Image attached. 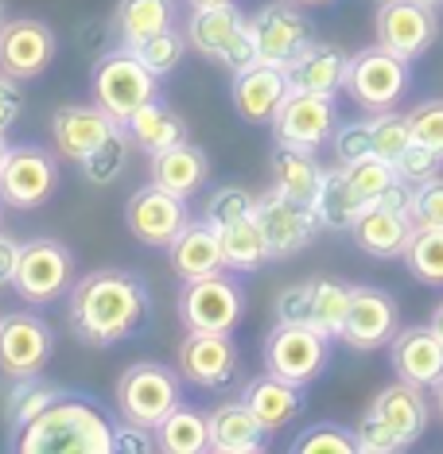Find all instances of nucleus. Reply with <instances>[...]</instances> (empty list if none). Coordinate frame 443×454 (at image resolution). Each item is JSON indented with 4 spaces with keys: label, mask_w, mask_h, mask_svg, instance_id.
Returning a JSON list of instances; mask_svg holds the SVG:
<instances>
[{
    "label": "nucleus",
    "mask_w": 443,
    "mask_h": 454,
    "mask_svg": "<svg viewBox=\"0 0 443 454\" xmlns=\"http://www.w3.org/2000/svg\"><path fill=\"white\" fill-rule=\"evenodd\" d=\"M412 199H416V187H412V183H405V179L397 175V183H393V187H389L385 194H381L377 206H385V210H397V214H408Z\"/></svg>",
    "instance_id": "obj_53"
},
{
    "label": "nucleus",
    "mask_w": 443,
    "mask_h": 454,
    "mask_svg": "<svg viewBox=\"0 0 443 454\" xmlns=\"http://www.w3.org/2000/svg\"><path fill=\"white\" fill-rule=\"evenodd\" d=\"M428 326L436 330V338L443 342V303H436V311H431V318H428Z\"/></svg>",
    "instance_id": "obj_55"
},
{
    "label": "nucleus",
    "mask_w": 443,
    "mask_h": 454,
    "mask_svg": "<svg viewBox=\"0 0 443 454\" xmlns=\"http://www.w3.org/2000/svg\"><path fill=\"white\" fill-rule=\"evenodd\" d=\"M206 423H210V450H218V454L265 450V435L269 431L261 427V419L253 416L245 400H225L214 411H206Z\"/></svg>",
    "instance_id": "obj_27"
},
{
    "label": "nucleus",
    "mask_w": 443,
    "mask_h": 454,
    "mask_svg": "<svg viewBox=\"0 0 443 454\" xmlns=\"http://www.w3.org/2000/svg\"><path fill=\"white\" fill-rule=\"evenodd\" d=\"M183 377L179 369L160 365V361H137L117 377V408L121 419L140 423V427H156L168 411L179 404Z\"/></svg>",
    "instance_id": "obj_7"
},
{
    "label": "nucleus",
    "mask_w": 443,
    "mask_h": 454,
    "mask_svg": "<svg viewBox=\"0 0 443 454\" xmlns=\"http://www.w3.org/2000/svg\"><path fill=\"white\" fill-rule=\"evenodd\" d=\"M412 82V70H408V59L393 55L389 47H362L350 55V67H346V94L358 109H366L369 117L374 113H385L393 109L400 98H405Z\"/></svg>",
    "instance_id": "obj_4"
},
{
    "label": "nucleus",
    "mask_w": 443,
    "mask_h": 454,
    "mask_svg": "<svg viewBox=\"0 0 443 454\" xmlns=\"http://www.w3.org/2000/svg\"><path fill=\"white\" fill-rule=\"evenodd\" d=\"M148 454L156 450V431L152 427H140V423H121L117 431H113V454Z\"/></svg>",
    "instance_id": "obj_51"
},
{
    "label": "nucleus",
    "mask_w": 443,
    "mask_h": 454,
    "mask_svg": "<svg viewBox=\"0 0 443 454\" xmlns=\"http://www.w3.org/2000/svg\"><path fill=\"white\" fill-rule=\"evenodd\" d=\"M397 377L416 388H436L443 380V342L431 326H400L389 342Z\"/></svg>",
    "instance_id": "obj_22"
},
{
    "label": "nucleus",
    "mask_w": 443,
    "mask_h": 454,
    "mask_svg": "<svg viewBox=\"0 0 443 454\" xmlns=\"http://www.w3.org/2000/svg\"><path fill=\"white\" fill-rule=\"evenodd\" d=\"M276 323H312V287L292 284L276 295Z\"/></svg>",
    "instance_id": "obj_50"
},
{
    "label": "nucleus",
    "mask_w": 443,
    "mask_h": 454,
    "mask_svg": "<svg viewBox=\"0 0 443 454\" xmlns=\"http://www.w3.org/2000/svg\"><path fill=\"white\" fill-rule=\"evenodd\" d=\"M369 411L385 423V427H393L400 442L405 447H412L420 435H424L428 427V400H424V388L408 385V380H397V385H385L374 396V404H369Z\"/></svg>",
    "instance_id": "obj_26"
},
{
    "label": "nucleus",
    "mask_w": 443,
    "mask_h": 454,
    "mask_svg": "<svg viewBox=\"0 0 443 454\" xmlns=\"http://www.w3.org/2000/svg\"><path fill=\"white\" fill-rule=\"evenodd\" d=\"M331 148L338 163H358L374 156V129H369V121H343V125H335Z\"/></svg>",
    "instance_id": "obj_45"
},
{
    "label": "nucleus",
    "mask_w": 443,
    "mask_h": 454,
    "mask_svg": "<svg viewBox=\"0 0 443 454\" xmlns=\"http://www.w3.org/2000/svg\"><path fill=\"white\" fill-rule=\"evenodd\" d=\"M400 330V307L397 299L381 287L369 284H354V295H350V311L343 323V342L358 354H374V349L389 346L393 334Z\"/></svg>",
    "instance_id": "obj_15"
},
{
    "label": "nucleus",
    "mask_w": 443,
    "mask_h": 454,
    "mask_svg": "<svg viewBox=\"0 0 443 454\" xmlns=\"http://www.w3.org/2000/svg\"><path fill=\"white\" fill-rule=\"evenodd\" d=\"M346 67L350 55L335 43H307L300 51L292 67H288V82L292 90H304V94H323V98H338V90H346Z\"/></svg>",
    "instance_id": "obj_24"
},
{
    "label": "nucleus",
    "mask_w": 443,
    "mask_h": 454,
    "mask_svg": "<svg viewBox=\"0 0 443 454\" xmlns=\"http://www.w3.org/2000/svg\"><path fill=\"white\" fill-rule=\"evenodd\" d=\"M408 218L416 230H443V179H431L424 187H416Z\"/></svg>",
    "instance_id": "obj_49"
},
{
    "label": "nucleus",
    "mask_w": 443,
    "mask_h": 454,
    "mask_svg": "<svg viewBox=\"0 0 443 454\" xmlns=\"http://www.w3.org/2000/svg\"><path fill=\"white\" fill-rule=\"evenodd\" d=\"M354 442L362 454H393V450H408L405 442H400V435L393 427H385L374 411H366L362 419L354 423Z\"/></svg>",
    "instance_id": "obj_47"
},
{
    "label": "nucleus",
    "mask_w": 443,
    "mask_h": 454,
    "mask_svg": "<svg viewBox=\"0 0 443 454\" xmlns=\"http://www.w3.org/2000/svg\"><path fill=\"white\" fill-rule=\"evenodd\" d=\"M55 354V330L32 311L0 315V373L4 377H39Z\"/></svg>",
    "instance_id": "obj_13"
},
{
    "label": "nucleus",
    "mask_w": 443,
    "mask_h": 454,
    "mask_svg": "<svg viewBox=\"0 0 443 454\" xmlns=\"http://www.w3.org/2000/svg\"><path fill=\"white\" fill-rule=\"evenodd\" d=\"M187 47L194 55L222 63L230 74L253 67L257 51H253V35H249V16L238 4H206V8H191L187 24H183Z\"/></svg>",
    "instance_id": "obj_3"
},
{
    "label": "nucleus",
    "mask_w": 443,
    "mask_h": 454,
    "mask_svg": "<svg viewBox=\"0 0 443 454\" xmlns=\"http://www.w3.org/2000/svg\"><path fill=\"white\" fill-rule=\"evenodd\" d=\"M265 373L307 388L331 361V338L312 323H276L265 338Z\"/></svg>",
    "instance_id": "obj_5"
},
{
    "label": "nucleus",
    "mask_w": 443,
    "mask_h": 454,
    "mask_svg": "<svg viewBox=\"0 0 443 454\" xmlns=\"http://www.w3.org/2000/svg\"><path fill=\"white\" fill-rule=\"evenodd\" d=\"M156 450L163 454H202L210 450V423L199 408H187L179 400L156 427Z\"/></svg>",
    "instance_id": "obj_34"
},
{
    "label": "nucleus",
    "mask_w": 443,
    "mask_h": 454,
    "mask_svg": "<svg viewBox=\"0 0 443 454\" xmlns=\"http://www.w3.org/2000/svg\"><path fill=\"white\" fill-rule=\"evenodd\" d=\"M59 55V39L44 20H4L0 24V70L16 82L47 74Z\"/></svg>",
    "instance_id": "obj_16"
},
{
    "label": "nucleus",
    "mask_w": 443,
    "mask_h": 454,
    "mask_svg": "<svg viewBox=\"0 0 443 454\" xmlns=\"http://www.w3.org/2000/svg\"><path fill=\"white\" fill-rule=\"evenodd\" d=\"M412 233H416V225H412L408 214L385 210V206H377V202H369L366 210L358 214V222L350 225L354 245L366 256H377V261H397V256H405Z\"/></svg>",
    "instance_id": "obj_23"
},
{
    "label": "nucleus",
    "mask_w": 443,
    "mask_h": 454,
    "mask_svg": "<svg viewBox=\"0 0 443 454\" xmlns=\"http://www.w3.org/2000/svg\"><path fill=\"white\" fill-rule=\"evenodd\" d=\"M292 94V82H288V70L281 67H265V63H253L233 74V86H230V98H233V109L245 125H273L276 109L284 106V98Z\"/></svg>",
    "instance_id": "obj_20"
},
{
    "label": "nucleus",
    "mask_w": 443,
    "mask_h": 454,
    "mask_svg": "<svg viewBox=\"0 0 443 454\" xmlns=\"http://www.w3.org/2000/svg\"><path fill=\"white\" fill-rule=\"evenodd\" d=\"M0 24H4V0H0Z\"/></svg>",
    "instance_id": "obj_61"
},
{
    "label": "nucleus",
    "mask_w": 443,
    "mask_h": 454,
    "mask_svg": "<svg viewBox=\"0 0 443 454\" xmlns=\"http://www.w3.org/2000/svg\"><path fill=\"white\" fill-rule=\"evenodd\" d=\"M113 423L90 400L59 396L16 439L24 454H113Z\"/></svg>",
    "instance_id": "obj_2"
},
{
    "label": "nucleus",
    "mask_w": 443,
    "mask_h": 454,
    "mask_svg": "<svg viewBox=\"0 0 443 454\" xmlns=\"http://www.w3.org/2000/svg\"><path fill=\"white\" fill-rule=\"evenodd\" d=\"M187 222H191L187 199H179V194L156 187V183L140 187L129 199V206H125L129 233L137 237L140 245H148V249H168V245L179 237V230Z\"/></svg>",
    "instance_id": "obj_17"
},
{
    "label": "nucleus",
    "mask_w": 443,
    "mask_h": 454,
    "mask_svg": "<svg viewBox=\"0 0 443 454\" xmlns=\"http://www.w3.org/2000/svg\"><path fill=\"white\" fill-rule=\"evenodd\" d=\"M59 191V168L55 156L39 144H12L8 160L0 168V202L12 210H36L55 199Z\"/></svg>",
    "instance_id": "obj_11"
},
{
    "label": "nucleus",
    "mask_w": 443,
    "mask_h": 454,
    "mask_svg": "<svg viewBox=\"0 0 443 454\" xmlns=\"http://www.w3.org/2000/svg\"><path fill=\"white\" fill-rule=\"evenodd\" d=\"M129 51H132V55H137L140 63L148 67L156 78H163V74H171V70L183 63V55H187V35H183L179 27H168V32L144 39V43L129 47Z\"/></svg>",
    "instance_id": "obj_39"
},
{
    "label": "nucleus",
    "mask_w": 443,
    "mask_h": 454,
    "mask_svg": "<svg viewBox=\"0 0 443 454\" xmlns=\"http://www.w3.org/2000/svg\"><path fill=\"white\" fill-rule=\"evenodd\" d=\"M253 218H257V225H261L265 241H269L273 261H288V256L304 253L307 245L319 237V230H323L315 206L288 199V194L276 191V187H269L265 194L253 199Z\"/></svg>",
    "instance_id": "obj_9"
},
{
    "label": "nucleus",
    "mask_w": 443,
    "mask_h": 454,
    "mask_svg": "<svg viewBox=\"0 0 443 454\" xmlns=\"http://www.w3.org/2000/svg\"><path fill=\"white\" fill-rule=\"evenodd\" d=\"M152 311V292L137 272L125 268H101L86 272L82 280L70 284L67 292V315L70 330L82 346H117L132 338L148 323Z\"/></svg>",
    "instance_id": "obj_1"
},
{
    "label": "nucleus",
    "mask_w": 443,
    "mask_h": 454,
    "mask_svg": "<svg viewBox=\"0 0 443 454\" xmlns=\"http://www.w3.org/2000/svg\"><path fill=\"white\" fill-rule=\"evenodd\" d=\"M59 396H63V392L55 385H47L44 377H20L12 392H8V423H12V431H24L28 423H32L39 411H47Z\"/></svg>",
    "instance_id": "obj_37"
},
{
    "label": "nucleus",
    "mask_w": 443,
    "mask_h": 454,
    "mask_svg": "<svg viewBox=\"0 0 443 454\" xmlns=\"http://www.w3.org/2000/svg\"><path fill=\"white\" fill-rule=\"evenodd\" d=\"M249 35H253V51L257 63L265 67H281L288 70L300 59V51L312 43V24L292 0L284 4H265L261 12L249 16Z\"/></svg>",
    "instance_id": "obj_12"
},
{
    "label": "nucleus",
    "mask_w": 443,
    "mask_h": 454,
    "mask_svg": "<svg viewBox=\"0 0 443 454\" xmlns=\"http://www.w3.org/2000/svg\"><path fill=\"white\" fill-rule=\"evenodd\" d=\"M292 450L300 454H354V427H343V423H315V427H304L300 435L292 439Z\"/></svg>",
    "instance_id": "obj_42"
},
{
    "label": "nucleus",
    "mask_w": 443,
    "mask_h": 454,
    "mask_svg": "<svg viewBox=\"0 0 443 454\" xmlns=\"http://www.w3.org/2000/svg\"><path fill=\"white\" fill-rule=\"evenodd\" d=\"M436 411H439V416H443V380H439V385H436Z\"/></svg>",
    "instance_id": "obj_59"
},
{
    "label": "nucleus",
    "mask_w": 443,
    "mask_h": 454,
    "mask_svg": "<svg viewBox=\"0 0 443 454\" xmlns=\"http://www.w3.org/2000/svg\"><path fill=\"white\" fill-rule=\"evenodd\" d=\"M292 4H300V8H323V4H335V0H292Z\"/></svg>",
    "instance_id": "obj_56"
},
{
    "label": "nucleus",
    "mask_w": 443,
    "mask_h": 454,
    "mask_svg": "<svg viewBox=\"0 0 443 454\" xmlns=\"http://www.w3.org/2000/svg\"><path fill=\"white\" fill-rule=\"evenodd\" d=\"M241 400L249 404V411L261 419V427L269 431V435L273 431H281V427H288V423L304 411V388L292 385V380L273 377V373L253 377L249 385L241 388Z\"/></svg>",
    "instance_id": "obj_28"
},
{
    "label": "nucleus",
    "mask_w": 443,
    "mask_h": 454,
    "mask_svg": "<svg viewBox=\"0 0 443 454\" xmlns=\"http://www.w3.org/2000/svg\"><path fill=\"white\" fill-rule=\"evenodd\" d=\"M156 82L160 78L152 74V70L144 67L129 47L109 51V55H101L94 63V98H98V106L106 109L109 117L121 121V125H125L144 101L160 98Z\"/></svg>",
    "instance_id": "obj_8"
},
{
    "label": "nucleus",
    "mask_w": 443,
    "mask_h": 454,
    "mask_svg": "<svg viewBox=\"0 0 443 454\" xmlns=\"http://www.w3.org/2000/svg\"><path fill=\"white\" fill-rule=\"evenodd\" d=\"M206 179H210V160H206L202 148H194L187 140L152 156V183L179 194V199H191L194 191H202Z\"/></svg>",
    "instance_id": "obj_29"
},
{
    "label": "nucleus",
    "mask_w": 443,
    "mask_h": 454,
    "mask_svg": "<svg viewBox=\"0 0 443 454\" xmlns=\"http://www.w3.org/2000/svg\"><path fill=\"white\" fill-rule=\"evenodd\" d=\"M218 237H222V261L230 272H253V268H261L265 261H273L269 241H265V233H261V225H257L253 214L222 225Z\"/></svg>",
    "instance_id": "obj_35"
},
{
    "label": "nucleus",
    "mask_w": 443,
    "mask_h": 454,
    "mask_svg": "<svg viewBox=\"0 0 443 454\" xmlns=\"http://www.w3.org/2000/svg\"><path fill=\"white\" fill-rule=\"evenodd\" d=\"M121 132V121L109 117L101 106H63L51 117V137H55L59 156L82 163L94 148Z\"/></svg>",
    "instance_id": "obj_21"
},
{
    "label": "nucleus",
    "mask_w": 443,
    "mask_h": 454,
    "mask_svg": "<svg viewBox=\"0 0 443 454\" xmlns=\"http://www.w3.org/2000/svg\"><path fill=\"white\" fill-rule=\"evenodd\" d=\"M16 256H20V245L12 237L0 233V287L12 284V272H16Z\"/></svg>",
    "instance_id": "obj_54"
},
{
    "label": "nucleus",
    "mask_w": 443,
    "mask_h": 454,
    "mask_svg": "<svg viewBox=\"0 0 443 454\" xmlns=\"http://www.w3.org/2000/svg\"><path fill=\"white\" fill-rule=\"evenodd\" d=\"M397 175L405 183H412V187H424V183L431 179H439V171H443V156L436 148H428V144H420V140H412L405 152H400V160L393 163Z\"/></svg>",
    "instance_id": "obj_44"
},
{
    "label": "nucleus",
    "mask_w": 443,
    "mask_h": 454,
    "mask_svg": "<svg viewBox=\"0 0 443 454\" xmlns=\"http://www.w3.org/2000/svg\"><path fill=\"white\" fill-rule=\"evenodd\" d=\"M343 168H346L350 187L358 191V199H362L366 206L377 202L381 194L397 183V168H393V163H385V160H377V156H366L358 163H343Z\"/></svg>",
    "instance_id": "obj_41"
},
{
    "label": "nucleus",
    "mask_w": 443,
    "mask_h": 454,
    "mask_svg": "<svg viewBox=\"0 0 443 454\" xmlns=\"http://www.w3.org/2000/svg\"><path fill=\"white\" fill-rule=\"evenodd\" d=\"M20 109H24V90H20L16 78H8L0 70V132H8L20 121Z\"/></svg>",
    "instance_id": "obj_52"
},
{
    "label": "nucleus",
    "mask_w": 443,
    "mask_h": 454,
    "mask_svg": "<svg viewBox=\"0 0 443 454\" xmlns=\"http://www.w3.org/2000/svg\"><path fill=\"white\" fill-rule=\"evenodd\" d=\"M369 129H374V156L385 163H397L400 152L412 144V125H408V113L385 109L369 117Z\"/></svg>",
    "instance_id": "obj_40"
},
{
    "label": "nucleus",
    "mask_w": 443,
    "mask_h": 454,
    "mask_svg": "<svg viewBox=\"0 0 443 454\" xmlns=\"http://www.w3.org/2000/svg\"><path fill=\"white\" fill-rule=\"evenodd\" d=\"M75 272H78V261L63 241H55V237H36V241L20 245L12 287L24 303L44 307V303H55L63 292H70Z\"/></svg>",
    "instance_id": "obj_6"
},
{
    "label": "nucleus",
    "mask_w": 443,
    "mask_h": 454,
    "mask_svg": "<svg viewBox=\"0 0 443 454\" xmlns=\"http://www.w3.org/2000/svg\"><path fill=\"white\" fill-rule=\"evenodd\" d=\"M312 206L319 214V225H323V230H335V233H350V225H354L358 214L366 210V202L358 199L354 187H350L343 163L323 168V183H319V194H315Z\"/></svg>",
    "instance_id": "obj_32"
},
{
    "label": "nucleus",
    "mask_w": 443,
    "mask_h": 454,
    "mask_svg": "<svg viewBox=\"0 0 443 454\" xmlns=\"http://www.w3.org/2000/svg\"><path fill=\"white\" fill-rule=\"evenodd\" d=\"M374 27H377V43L400 59H408V63L424 55L439 35L436 8L420 4V0H381Z\"/></svg>",
    "instance_id": "obj_18"
},
{
    "label": "nucleus",
    "mask_w": 443,
    "mask_h": 454,
    "mask_svg": "<svg viewBox=\"0 0 443 454\" xmlns=\"http://www.w3.org/2000/svg\"><path fill=\"white\" fill-rule=\"evenodd\" d=\"M245 214H253V194L241 187H218L210 194V202H206V222H210L214 230L245 218Z\"/></svg>",
    "instance_id": "obj_46"
},
{
    "label": "nucleus",
    "mask_w": 443,
    "mask_h": 454,
    "mask_svg": "<svg viewBox=\"0 0 443 454\" xmlns=\"http://www.w3.org/2000/svg\"><path fill=\"white\" fill-rule=\"evenodd\" d=\"M241 315H245V292L230 276V268L183 284L179 323L187 330H222V334H230L241 323Z\"/></svg>",
    "instance_id": "obj_10"
},
{
    "label": "nucleus",
    "mask_w": 443,
    "mask_h": 454,
    "mask_svg": "<svg viewBox=\"0 0 443 454\" xmlns=\"http://www.w3.org/2000/svg\"><path fill=\"white\" fill-rule=\"evenodd\" d=\"M179 4L175 0H121L113 8V32H117L121 47H137L144 39L175 27Z\"/></svg>",
    "instance_id": "obj_31"
},
{
    "label": "nucleus",
    "mask_w": 443,
    "mask_h": 454,
    "mask_svg": "<svg viewBox=\"0 0 443 454\" xmlns=\"http://www.w3.org/2000/svg\"><path fill=\"white\" fill-rule=\"evenodd\" d=\"M8 148H12V144H8L4 132H0V168H4V160H8Z\"/></svg>",
    "instance_id": "obj_57"
},
{
    "label": "nucleus",
    "mask_w": 443,
    "mask_h": 454,
    "mask_svg": "<svg viewBox=\"0 0 443 454\" xmlns=\"http://www.w3.org/2000/svg\"><path fill=\"white\" fill-rule=\"evenodd\" d=\"M125 129L117 132V137H109L101 148H94L86 160H82V171H86L90 183H98V187H109L113 179L121 175V168H125Z\"/></svg>",
    "instance_id": "obj_43"
},
{
    "label": "nucleus",
    "mask_w": 443,
    "mask_h": 454,
    "mask_svg": "<svg viewBox=\"0 0 443 454\" xmlns=\"http://www.w3.org/2000/svg\"><path fill=\"white\" fill-rule=\"evenodd\" d=\"M319 183H323V168H319L315 152L276 144V152H273V187L276 191H284L288 199L312 206L319 194Z\"/></svg>",
    "instance_id": "obj_33"
},
{
    "label": "nucleus",
    "mask_w": 443,
    "mask_h": 454,
    "mask_svg": "<svg viewBox=\"0 0 443 454\" xmlns=\"http://www.w3.org/2000/svg\"><path fill=\"white\" fill-rule=\"evenodd\" d=\"M400 261L420 284L443 287V230H416Z\"/></svg>",
    "instance_id": "obj_38"
},
{
    "label": "nucleus",
    "mask_w": 443,
    "mask_h": 454,
    "mask_svg": "<svg viewBox=\"0 0 443 454\" xmlns=\"http://www.w3.org/2000/svg\"><path fill=\"white\" fill-rule=\"evenodd\" d=\"M408 125H412V140L428 144V148H436L443 156V98L420 101V106L408 113Z\"/></svg>",
    "instance_id": "obj_48"
},
{
    "label": "nucleus",
    "mask_w": 443,
    "mask_h": 454,
    "mask_svg": "<svg viewBox=\"0 0 443 454\" xmlns=\"http://www.w3.org/2000/svg\"><path fill=\"white\" fill-rule=\"evenodd\" d=\"M420 4H428V8H436V12H439V8H443V0H420Z\"/></svg>",
    "instance_id": "obj_60"
},
{
    "label": "nucleus",
    "mask_w": 443,
    "mask_h": 454,
    "mask_svg": "<svg viewBox=\"0 0 443 454\" xmlns=\"http://www.w3.org/2000/svg\"><path fill=\"white\" fill-rule=\"evenodd\" d=\"M307 287H312V326H319L327 338H338L350 311L354 284L335 280V276H315V280H307Z\"/></svg>",
    "instance_id": "obj_36"
},
{
    "label": "nucleus",
    "mask_w": 443,
    "mask_h": 454,
    "mask_svg": "<svg viewBox=\"0 0 443 454\" xmlns=\"http://www.w3.org/2000/svg\"><path fill=\"white\" fill-rule=\"evenodd\" d=\"M238 346L222 330H187L179 342V377L199 388H225L238 377Z\"/></svg>",
    "instance_id": "obj_19"
},
{
    "label": "nucleus",
    "mask_w": 443,
    "mask_h": 454,
    "mask_svg": "<svg viewBox=\"0 0 443 454\" xmlns=\"http://www.w3.org/2000/svg\"><path fill=\"white\" fill-rule=\"evenodd\" d=\"M168 261L175 268L183 284L187 280H202L210 272H222L225 261H222V237L210 222H187L179 230V237L168 245Z\"/></svg>",
    "instance_id": "obj_25"
},
{
    "label": "nucleus",
    "mask_w": 443,
    "mask_h": 454,
    "mask_svg": "<svg viewBox=\"0 0 443 454\" xmlns=\"http://www.w3.org/2000/svg\"><path fill=\"white\" fill-rule=\"evenodd\" d=\"M335 125H338L335 98L292 90L273 117V140L284 144V148L315 152V148H323V144H331Z\"/></svg>",
    "instance_id": "obj_14"
},
{
    "label": "nucleus",
    "mask_w": 443,
    "mask_h": 454,
    "mask_svg": "<svg viewBox=\"0 0 443 454\" xmlns=\"http://www.w3.org/2000/svg\"><path fill=\"white\" fill-rule=\"evenodd\" d=\"M121 129H125V137L137 144V148L148 152V156H156V152L171 148V144L187 140V121H183L163 98L144 101V106L132 113V117Z\"/></svg>",
    "instance_id": "obj_30"
},
{
    "label": "nucleus",
    "mask_w": 443,
    "mask_h": 454,
    "mask_svg": "<svg viewBox=\"0 0 443 454\" xmlns=\"http://www.w3.org/2000/svg\"><path fill=\"white\" fill-rule=\"evenodd\" d=\"M191 8H206V4H230V0H187Z\"/></svg>",
    "instance_id": "obj_58"
}]
</instances>
